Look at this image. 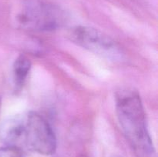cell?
I'll list each match as a JSON object with an SVG mask.
<instances>
[{
  "label": "cell",
  "mask_w": 158,
  "mask_h": 157,
  "mask_svg": "<svg viewBox=\"0 0 158 157\" xmlns=\"http://www.w3.org/2000/svg\"><path fill=\"white\" fill-rule=\"evenodd\" d=\"M116 112L120 127L137 157H156L147 126L146 114L140 95L124 89L116 95Z\"/></svg>",
  "instance_id": "1"
},
{
  "label": "cell",
  "mask_w": 158,
  "mask_h": 157,
  "mask_svg": "<svg viewBox=\"0 0 158 157\" xmlns=\"http://www.w3.org/2000/svg\"><path fill=\"white\" fill-rule=\"evenodd\" d=\"M14 18L17 26L23 29L49 32L63 26L66 15L59 7L43 0H21Z\"/></svg>",
  "instance_id": "2"
},
{
  "label": "cell",
  "mask_w": 158,
  "mask_h": 157,
  "mask_svg": "<svg viewBox=\"0 0 158 157\" xmlns=\"http://www.w3.org/2000/svg\"><path fill=\"white\" fill-rule=\"evenodd\" d=\"M23 121L21 145L41 155H52L56 150V138L46 119L36 112H30L23 115Z\"/></svg>",
  "instance_id": "3"
},
{
  "label": "cell",
  "mask_w": 158,
  "mask_h": 157,
  "mask_svg": "<svg viewBox=\"0 0 158 157\" xmlns=\"http://www.w3.org/2000/svg\"><path fill=\"white\" fill-rule=\"evenodd\" d=\"M68 36L77 46L103 58L111 61L123 59V53L120 46L98 29L88 26H76L69 31Z\"/></svg>",
  "instance_id": "4"
},
{
  "label": "cell",
  "mask_w": 158,
  "mask_h": 157,
  "mask_svg": "<svg viewBox=\"0 0 158 157\" xmlns=\"http://www.w3.org/2000/svg\"><path fill=\"white\" fill-rule=\"evenodd\" d=\"M23 116H15L6 120L0 126V139L6 146L20 148L23 132Z\"/></svg>",
  "instance_id": "5"
},
{
  "label": "cell",
  "mask_w": 158,
  "mask_h": 157,
  "mask_svg": "<svg viewBox=\"0 0 158 157\" xmlns=\"http://www.w3.org/2000/svg\"><path fill=\"white\" fill-rule=\"evenodd\" d=\"M32 63L25 55H19L15 58L12 66V73L15 86L17 89H22L30 72Z\"/></svg>",
  "instance_id": "6"
},
{
  "label": "cell",
  "mask_w": 158,
  "mask_h": 157,
  "mask_svg": "<svg viewBox=\"0 0 158 157\" xmlns=\"http://www.w3.org/2000/svg\"><path fill=\"white\" fill-rule=\"evenodd\" d=\"M0 157H24V154L18 146H6L0 148Z\"/></svg>",
  "instance_id": "7"
},
{
  "label": "cell",
  "mask_w": 158,
  "mask_h": 157,
  "mask_svg": "<svg viewBox=\"0 0 158 157\" xmlns=\"http://www.w3.org/2000/svg\"><path fill=\"white\" fill-rule=\"evenodd\" d=\"M0 110H1V100H0Z\"/></svg>",
  "instance_id": "8"
},
{
  "label": "cell",
  "mask_w": 158,
  "mask_h": 157,
  "mask_svg": "<svg viewBox=\"0 0 158 157\" xmlns=\"http://www.w3.org/2000/svg\"><path fill=\"white\" fill-rule=\"evenodd\" d=\"M82 157H84V156H82Z\"/></svg>",
  "instance_id": "9"
}]
</instances>
